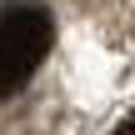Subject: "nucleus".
Returning <instances> with one entry per match:
<instances>
[{"instance_id": "obj_1", "label": "nucleus", "mask_w": 135, "mask_h": 135, "mask_svg": "<svg viewBox=\"0 0 135 135\" xmlns=\"http://www.w3.org/2000/svg\"><path fill=\"white\" fill-rule=\"evenodd\" d=\"M55 45V20L45 5H5L0 10V100L15 95Z\"/></svg>"}, {"instance_id": "obj_2", "label": "nucleus", "mask_w": 135, "mask_h": 135, "mask_svg": "<svg viewBox=\"0 0 135 135\" xmlns=\"http://www.w3.org/2000/svg\"><path fill=\"white\" fill-rule=\"evenodd\" d=\"M110 135H135V110H125V115L115 120V130H110Z\"/></svg>"}]
</instances>
